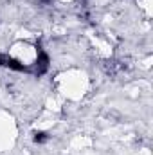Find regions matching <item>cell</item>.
Instances as JSON below:
<instances>
[{
  "label": "cell",
  "instance_id": "6da1fadb",
  "mask_svg": "<svg viewBox=\"0 0 153 155\" xmlns=\"http://www.w3.org/2000/svg\"><path fill=\"white\" fill-rule=\"evenodd\" d=\"M36 54H38V58H36V65H34V74H45L47 72V69H49V54L40 47L36 45Z\"/></svg>",
  "mask_w": 153,
  "mask_h": 155
},
{
  "label": "cell",
  "instance_id": "7a4b0ae2",
  "mask_svg": "<svg viewBox=\"0 0 153 155\" xmlns=\"http://www.w3.org/2000/svg\"><path fill=\"white\" fill-rule=\"evenodd\" d=\"M4 65L9 67V69H13V71H20V72H29V71H31L27 65H24L22 61H18V60H15V58H9V56H5Z\"/></svg>",
  "mask_w": 153,
  "mask_h": 155
},
{
  "label": "cell",
  "instance_id": "3957f363",
  "mask_svg": "<svg viewBox=\"0 0 153 155\" xmlns=\"http://www.w3.org/2000/svg\"><path fill=\"white\" fill-rule=\"evenodd\" d=\"M47 139H49V135H47L45 132H36V134H34V143H38V144L47 143Z\"/></svg>",
  "mask_w": 153,
  "mask_h": 155
},
{
  "label": "cell",
  "instance_id": "277c9868",
  "mask_svg": "<svg viewBox=\"0 0 153 155\" xmlns=\"http://www.w3.org/2000/svg\"><path fill=\"white\" fill-rule=\"evenodd\" d=\"M4 60H5V54H0V65H4Z\"/></svg>",
  "mask_w": 153,
  "mask_h": 155
}]
</instances>
